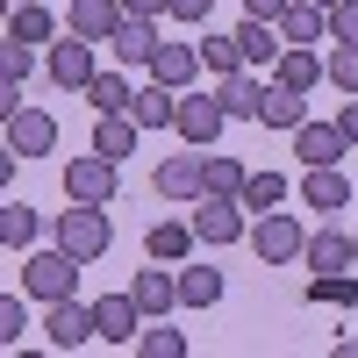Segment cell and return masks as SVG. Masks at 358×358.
<instances>
[{
    "label": "cell",
    "instance_id": "cell-1",
    "mask_svg": "<svg viewBox=\"0 0 358 358\" xmlns=\"http://www.w3.org/2000/svg\"><path fill=\"white\" fill-rule=\"evenodd\" d=\"M79 273H86V258H72L65 244H50V251H29V273H22V287H29V301H72L79 294Z\"/></svg>",
    "mask_w": 358,
    "mask_h": 358
},
{
    "label": "cell",
    "instance_id": "cell-2",
    "mask_svg": "<svg viewBox=\"0 0 358 358\" xmlns=\"http://www.w3.org/2000/svg\"><path fill=\"white\" fill-rule=\"evenodd\" d=\"M50 244H65L72 258H86V265H94V258H101V251L115 244V222L101 215V208H86V201H72L65 215L50 222Z\"/></svg>",
    "mask_w": 358,
    "mask_h": 358
},
{
    "label": "cell",
    "instance_id": "cell-3",
    "mask_svg": "<svg viewBox=\"0 0 358 358\" xmlns=\"http://www.w3.org/2000/svg\"><path fill=\"white\" fill-rule=\"evenodd\" d=\"M194 229H201V244H244L251 236V208L236 194H201L194 201Z\"/></svg>",
    "mask_w": 358,
    "mask_h": 358
},
{
    "label": "cell",
    "instance_id": "cell-4",
    "mask_svg": "<svg viewBox=\"0 0 358 358\" xmlns=\"http://www.w3.org/2000/svg\"><path fill=\"white\" fill-rule=\"evenodd\" d=\"M251 244H258L265 265H294V258L308 251V229H301V215H280V208H265V215L251 222Z\"/></svg>",
    "mask_w": 358,
    "mask_h": 358
},
{
    "label": "cell",
    "instance_id": "cell-5",
    "mask_svg": "<svg viewBox=\"0 0 358 358\" xmlns=\"http://www.w3.org/2000/svg\"><path fill=\"white\" fill-rule=\"evenodd\" d=\"M115 158H101V151H86V158H65V201H86V208H108L115 201Z\"/></svg>",
    "mask_w": 358,
    "mask_h": 358
},
{
    "label": "cell",
    "instance_id": "cell-6",
    "mask_svg": "<svg viewBox=\"0 0 358 358\" xmlns=\"http://www.w3.org/2000/svg\"><path fill=\"white\" fill-rule=\"evenodd\" d=\"M222 122H229V108L215 101V94H179V143H187V151H208V143L222 136Z\"/></svg>",
    "mask_w": 358,
    "mask_h": 358
},
{
    "label": "cell",
    "instance_id": "cell-7",
    "mask_svg": "<svg viewBox=\"0 0 358 358\" xmlns=\"http://www.w3.org/2000/svg\"><path fill=\"white\" fill-rule=\"evenodd\" d=\"M0 129H8V151H15V158H50V151H57V122H50L43 108H29V101H22Z\"/></svg>",
    "mask_w": 358,
    "mask_h": 358
},
{
    "label": "cell",
    "instance_id": "cell-8",
    "mask_svg": "<svg viewBox=\"0 0 358 358\" xmlns=\"http://www.w3.org/2000/svg\"><path fill=\"white\" fill-rule=\"evenodd\" d=\"M50 79L65 86V94H86V86L101 79V65H94V43L65 29V43H50Z\"/></svg>",
    "mask_w": 358,
    "mask_h": 358
},
{
    "label": "cell",
    "instance_id": "cell-9",
    "mask_svg": "<svg viewBox=\"0 0 358 358\" xmlns=\"http://www.w3.org/2000/svg\"><path fill=\"white\" fill-rule=\"evenodd\" d=\"M301 208H308V215H337V208H351L344 165H301Z\"/></svg>",
    "mask_w": 358,
    "mask_h": 358
},
{
    "label": "cell",
    "instance_id": "cell-10",
    "mask_svg": "<svg viewBox=\"0 0 358 358\" xmlns=\"http://www.w3.org/2000/svg\"><path fill=\"white\" fill-rule=\"evenodd\" d=\"M129 294H136V308H143V315H172V308H179V265L151 258V265L129 280Z\"/></svg>",
    "mask_w": 358,
    "mask_h": 358
},
{
    "label": "cell",
    "instance_id": "cell-11",
    "mask_svg": "<svg viewBox=\"0 0 358 358\" xmlns=\"http://www.w3.org/2000/svg\"><path fill=\"white\" fill-rule=\"evenodd\" d=\"M265 86H273V79H258V72L244 65V72H222V79H215V101L229 108V122H258V108H265Z\"/></svg>",
    "mask_w": 358,
    "mask_h": 358
},
{
    "label": "cell",
    "instance_id": "cell-12",
    "mask_svg": "<svg viewBox=\"0 0 358 358\" xmlns=\"http://www.w3.org/2000/svg\"><path fill=\"white\" fill-rule=\"evenodd\" d=\"M94 322H101V337H108V344H136V330H143L151 315H143V308H136V294L122 287V294H101V301H94Z\"/></svg>",
    "mask_w": 358,
    "mask_h": 358
},
{
    "label": "cell",
    "instance_id": "cell-13",
    "mask_svg": "<svg viewBox=\"0 0 358 358\" xmlns=\"http://www.w3.org/2000/svg\"><path fill=\"white\" fill-rule=\"evenodd\" d=\"M43 330H50V344H57V351H79L86 337H101V322H94V308L72 294V301H50V322H43Z\"/></svg>",
    "mask_w": 358,
    "mask_h": 358
},
{
    "label": "cell",
    "instance_id": "cell-14",
    "mask_svg": "<svg viewBox=\"0 0 358 358\" xmlns=\"http://www.w3.org/2000/svg\"><path fill=\"white\" fill-rule=\"evenodd\" d=\"M151 187H158L165 201H201V194H208V172H201V151H187V158H165V165L151 172Z\"/></svg>",
    "mask_w": 358,
    "mask_h": 358
},
{
    "label": "cell",
    "instance_id": "cell-15",
    "mask_svg": "<svg viewBox=\"0 0 358 358\" xmlns=\"http://www.w3.org/2000/svg\"><path fill=\"white\" fill-rule=\"evenodd\" d=\"M108 50L122 57V65H143V72H151V57H158V22H151V15H122V29L108 36Z\"/></svg>",
    "mask_w": 358,
    "mask_h": 358
},
{
    "label": "cell",
    "instance_id": "cell-16",
    "mask_svg": "<svg viewBox=\"0 0 358 358\" xmlns=\"http://www.w3.org/2000/svg\"><path fill=\"white\" fill-rule=\"evenodd\" d=\"M65 29H72V36H86V43H108L115 29H122V0H72Z\"/></svg>",
    "mask_w": 358,
    "mask_h": 358
},
{
    "label": "cell",
    "instance_id": "cell-17",
    "mask_svg": "<svg viewBox=\"0 0 358 358\" xmlns=\"http://www.w3.org/2000/svg\"><path fill=\"white\" fill-rule=\"evenodd\" d=\"M151 79H165L172 94H187V86L201 79V43H158V57H151Z\"/></svg>",
    "mask_w": 358,
    "mask_h": 358
},
{
    "label": "cell",
    "instance_id": "cell-18",
    "mask_svg": "<svg viewBox=\"0 0 358 358\" xmlns=\"http://www.w3.org/2000/svg\"><path fill=\"white\" fill-rule=\"evenodd\" d=\"M280 36L287 43H330V8H322V0H294V8L280 15Z\"/></svg>",
    "mask_w": 358,
    "mask_h": 358
},
{
    "label": "cell",
    "instance_id": "cell-19",
    "mask_svg": "<svg viewBox=\"0 0 358 358\" xmlns=\"http://www.w3.org/2000/svg\"><path fill=\"white\" fill-rule=\"evenodd\" d=\"M236 43H244V65H251V72H265V65H280V50H287V36H280V22H258V15H244V29H236Z\"/></svg>",
    "mask_w": 358,
    "mask_h": 358
},
{
    "label": "cell",
    "instance_id": "cell-20",
    "mask_svg": "<svg viewBox=\"0 0 358 358\" xmlns=\"http://www.w3.org/2000/svg\"><path fill=\"white\" fill-rule=\"evenodd\" d=\"M273 79L294 86V94H315V79H330V65H322L308 43H287V50H280V65H273Z\"/></svg>",
    "mask_w": 358,
    "mask_h": 358
},
{
    "label": "cell",
    "instance_id": "cell-21",
    "mask_svg": "<svg viewBox=\"0 0 358 358\" xmlns=\"http://www.w3.org/2000/svg\"><path fill=\"white\" fill-rule=\"evenodd\" d=\"M129 115H136V129H172V122H179V94H172L165 79H151V86H136Z\"/></svg>",
    "mask_w": 358,
    "mask_h": 358
},
{
    "label": "cell",
    "instance_id": "cell-22",
    "mask_svg": "<svg viewBox=\"0 0 358 358\" xmlns=\"http://www.w3.org/2000/svg\"><path fill=\"white\" fill-rule=\"evenodd\" d=\"M294 158L301 165H337L344 158V129L337 122H301L294 129Z\"/></svg>",
    "mask_w": 358,
    "mask_h": 358
},
{
    "label": "cell",
    "instance_id": "cell-23",
    "mask_svg": "<svg viewBox=\"0 0 358 358\" xmlns=\"http://www.w3.org/2000/svg\"><path fill=\"white\" fill-rule=\"evenodd\" d=\"M258 122L294 136V129L308 122V94H294V86H280V79H273V86H265V108H258Z\"/></svg>",
    "mask_w": 358,
    "mask_h": 358
},
{
    "label": "cell",
    "instance_id": "cell-24",
    "mask_svg": "<svg viewBox=\"0 0 358 358\" xmlns=\"http://www.w3.org/2000/svg\"><path fill=\"white\" fill-rule=\"evenodd\" d=\"M194 244H201L194 215H187V222H158L151 236H143V251H151V258H165V265H187V258H194Z\"/></svg>",
    "mask_w": 358,
    "mask_h": 358
},
{
    "label": "cell",
    "instance_id": "cell-25",
    "mask_svg": "<svg viewBox=\"0 0 358 358\" xmlns=\"http://www.w3.org/2000/svg\"><path fill=\"white\" fill-rule=\"evenodd\" d=\"M136 143H143L136 115H101V122H94V151H101V158H115V165H122Z\"/></svg>",
    "mask_w": 358,
    "mask_h": 358
},
{
    "label": "cell",
    "instance_id": "cell-26",
    "mask_svg": "<svg viewBox=\"0 0 358 358\" xmlns=\"http://www.w3.org/2000/svg\"><path fill=\"white\" fill-rule=\"evenodd\" d=\"M222 301V273H215V265H179V308H215Z\"/></svg>",
    "mask_w": 358,
    "mask_h": 358
},
{
    "label": "cell",
    "instance_id": "cell-27",
    "mask_svg": "<svg viewBox=\"0 0 358 358\" xmlns=\"http://www.w3.org/2000/svg\"><path fill=\"white\" fill-rule=\"evenodd\" d=\"M36 236H43V215H36L29 201H8V208H0V244H8V251H36Z\"/></svg>",
    "mask_w": 358,
    "mask_h": 358
},
{
    "label": "cell",
    "instance_id": "cell-28",
    "mask_svg": "<svg viewBox=\"0 0 358 358\" xmlns=\"http://www.w3.org/2000/svg\"><path fill=\"white\" fill-rule=\"evenodd\" d=\"M308 265H315V273H351V236L344 229H330V222H322L315 236H308V251H301Z\"/></svg>",
    "mask_w": 358,
    "mask_h": 358
},
{
    "label": "cell",
    "instance_id": "cell-29",
    "mask_svg": "<svg viewBox=\"0 0 358 358\" xmlns=\"http://www.w3.org/2000/svg\"><path fill=\"white\" fill-rule=\"evenodd\" d=\"M8 36H15V43H57V22H50V8H43V0H15Z\"/></svg>",
    "mask_w": 358,
    "mask_h": 358
},
{
    "label": "cell",
    "instance_id": "cell-30",
    "mask_svg": "<svg viewBox=\"0 0 358 358\" xmlns=\"http://www.w3.org/2000/svg\"><path fill=\"white\" fill-rule=\"evenodd\" d=\"M136 358H187V330H165V315H151L136 330V344H129Z\"/></svg>",
    "mask_w": 358,
    "mask_h": 358
},
{
    "label": "cell",
    "instance_id": "cell-31",
    "mask_svg": "<svg viewBox=\"0 0 358 358\" xmlns=\"http://www.w3.org/2000/svg\"><path fill=\"white\" fill-rule=\"evenodd\" d=\"M129 101H136V86L122 72H101L94 86H86V108H94V115H129Z\"/></svg>",
    "mask_w": 358,
    "mask_h": 358
},
{
    "label": "cell",
    "instance_id": "cell-32",
    "mask_svg": "<svg viewBox=\"0 0 358 358\" xmlns=\"http://www.w3.org/2000/svg\"><path fill=\"white\" fill-rule=\"evenodd\" d=\"M201 65L208 72H244V43H236V29H201Z\"/></svg>",
    "mask_w": 358,
    "mask_h": 358
},
{
    "label": "cell",
    "instance_id": "cell-33",
    "mask_svg": "<svg viewBox=\"0 0 358 358\" xmlns=\"http://www.w3.org/2000/svg\"><path fill=\"white\" fill-rule=\"evenodd\" d=\"M236 201H244L251 215H265V208H287V179H280V172H251Z\"/></svg>",
    "mask_w": 358,
    "mask_h": 358
},
{
    "label": "cell",
    "instance_id": "cell-34",
    "mask_svg": "<svg viewBox=\"0 0 358 358\" xmlns=\"http://www.w3.org/2000/svg\"><path fill=\"white\" fill-rule=\"evenodd\" d=\"M308 301L351 308V301H358V273H315V280H308Z\"/></svg>",
    "mask_w": 358,
    "mask_h": 358
},
{
    "label": "cell",
    "instance_id": "cell-35",
    "mask_svg": "<svg viewBox=\"0 0 358 358\" xmlns=\"http://www.w3.org/2000/svg\"><path fill=\"white\" fill-rule=\"evenodd\" d=\"M201 172H208V194H244V179H251V165H236V158H201Z\"/></svg>",
    "mask_w": 358,
    "mask_h": 358
},
{
    "label": "cell",
    "instance_id": "cell-36",
    "mask_svg": "<svg viewBox=\"0 0 358 358\" xmlns=\"http://www.w3.org/2000/svg\"><path fill=\"white\" fill-rule=\"evenodd\" d=\"M22 337H29V301H22V294H0V344L15 351Z\"/></svg>",
    "mask_w": 358,
    "mask_h": 358
},
{
    "label": "cell",
    "instance_id": "cell-37",
    "mask_svg": "<svg viewBox=\"0 0 358 358\" xmlns=\"http://www.w3.org/2000/svg\"><path fill=\"white\" fill-rule=\"evenodd\" d=\"M322 65H330V86H337V94H358V43H337Z\"/></svg>",
    "mask_w": 358,
    "mask_h": 358
},
{
    "label": "cell",
    "instance_id": "cell-38",
    "mask_svg": "<svg viewBox=\"0 0 358 358\" xmlns=\"http://www.w3.org/2000/svg\"><path fill=\"white\" fill-rule=\"evenodd\" d=\"M29 50H36V43H0V79H8V86H29Z\"/></svg>",
    "mask_w": 358,
    "mask_h": 358
},
{
    "label": "cell",
    "instance_id": "cell-39",
    "mask_svg": "<svg viewBox=\"0 0 358 358\" xmlns=\"http://www.w3.org/2000/svg\"><path fill=\"white\" fill-rule=\"evenodd\" d=\"M330 43H358V0H337L330 8Z\"/></svg>",
    "mask_w": 358,
    "mask_h": 358
},
{
    "label": "cell",
    "instance_id": "cell-40",
    "mask_svg": "<svg viewBox=\"0 0 358 358\" xmlns=\"http://www.w3.org/2000/svg\"><path fill=\"white\" fill-rule=\"evenodd\" d=\"M208 15H215V0H172V22L187 29H208Z\"/></svg>",
    "mask_w": 358,
    "mask_h": 358
},
{
    "label": "cell",
    "instance_id": "cell-41",
    "mask_svg": "<svg viewBox=\"0 0 358 358\" xmlns=\"http://www.w3.org/2000/svg\"><path fill=\"white\" fill-rule=\"evenodd\" d=\"M287 8H294V0H244V15H258V22H280Z\"/></svg>",
    "mask_w": 358,
    "mask_h": 358
},
{
    "label": "cell",
    "instance_id": "cell-42",
    "mask_svg": "<svg viewBox=\"0 0 358 358\" xmlns=\"http://www.w3.org/2000/svg\"><path fill=\"white\" fill-rule=\"evenodd\" d=\"M122 15H151L158 22V15H172V0H122Z\"/></svg>",
    "mask_w": 358,
    "mask_h": 358
},
{
    "label": "cell",
    "instance_id": "cell-43",
    "mask_svg": "<svg viewBox=\"0 0 358 358\" xmlns=\"http://www.w3.org/2000/svg\"><path fill=\"white\" fill-rule=\"evenodd\" d=\"M337 129H344V143H358V94L344 101V115H337Z\"/></svg>",
    "mask_w": 358,
    "mask_h": 358
},
{
    "label": "cell",
    "instance_id": "cell-44",
    "mask_svg": "<svg viewBox=\"0 0 358 358\" xmlns=\"http://www.w3.org/2000/svg\"><path fill=\"white\" fill-rule=\"evenodd\" d=\"M351 265H358V236H351Z\"/></svg>",
    "mask_w": 358,
    "mask_h": 358
},
{
    "label": "cell",
    "instance_id": "cell-45",
    "mask_svg": "<svg viewBox=\"0 0 358 358\" xmlns=\"http://www.w3.org/2000/svg\"><path fill=\"white\" fill-rule=\"evenodd\" d=\"M322 8H337V0H322Z\"/></svg>",
    "mask_w": 358,
    "mask_h": 358
}]
</instances>
